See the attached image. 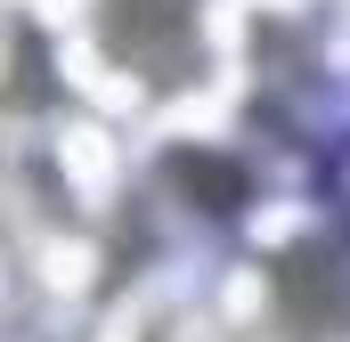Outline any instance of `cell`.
<instances>
[{
	"label": "cell",
	"instance_id": "cell-1",
	"mask_svg": "<svg viewBox=\"0 0 350 342\" xmlns=\"http://www.w3.org/2000/svg\"><path fill=\"white\" fill-rule=\"evenodd\" d=\"M163 342H228V334H212V326H172Z\"/></svg>",
	"mask_w": 350,
	"mask_h": 342
}]
</instances>
